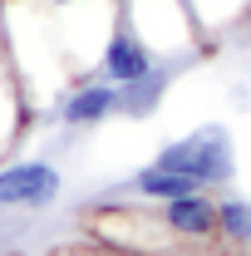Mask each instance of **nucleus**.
<instances>
[{
  "mask_svg": "<svg viewBox=\"0 0 251 256\" xmlns=\"http://www.w3.org/2000/svg\"><path fill=\"white\" fill-rule=\"evenodd\" d=\"M124 188L133 192V197H143V202H172V197H182V192H202L192 178L172 172V168H158V162H143Z\"/></svg>",
  "mask_w": 251,
  "mask_h": 256,
  "instance_id": "1a4fd4ad",
  "label": "nucleus"
},
{
  "mask_svg": "<svg viewBox=\"0 0 251 256\" xmlns=\"http://www.w3.org/2000/svg\"><path fill=\"white\" fill-rule=\"evenodd\" d=\"M158 226L172 242H212L217 236V197L212 192H182L172 202H158Z\"/></svg>",
  "mask_w": 251,
  "mask_h": 256,
  "instance_id": "423d86ee",
  "label": "nucleus"
},
{
  "mask_svg": "<svg viewBox=\"0 0 251 256\" xmlns=\"http://www.w3.org/2000/svg\"><path fill=\"white\" fill-rule=\"evenodd\" d=\"M25 124H30V98L20 89V74H15V60H10V40H5V25H0V153L15 148Z\"/></svg>",
  "mask_w": 251,
  "mask_h": 256,
  "instance_id": "6e6552de",
  "label": "nucleus"
},
{
  "mask_svg": "<svg viewBox=\"0 0 251 256\" xmlns=\"http://www.w3.org/2000/svg\"><path fill=\"white\" fill-rule=\"evenodd\" d=\"M50 10H64V5H84V0H44Z\"/></svg>",
  "mask_w": 251,
  "mask_h": 256,
  "instance_id": "9b49d317",
  "label": "nucleus"
},
{
  "mask_svg": "<svg viewBox=\"0 0 251 256\" xmlns=\"http://www.w3.org/2000/svg\"><path fill=\"white\" fill-rule=\"evenodd\" d=\"M133 256H143V252H133Z\"/></svg>",
  "mask_w": 251,
  "mask_h": 256,
  "instance_id": "f8f14e48",
  "label": "nucleus"
},
{
  "mask_svg": "<svg viewBox=\"0 0 251 256\" xmlns=\"http://www.w3.org/2000/svg\"><path fill=\"white\" fill-rule=\"evenodd\" d=\"M50 118L60 128H74V133L104 128L108 118H118V84H108L98 74H79V79H69L60 94H54Z\"/></svg>",
  "mask_w": 251,
  "mask_h": 256,
  "instance_id": "20e7f679",
  "label": "nucleus"
},
{
  "mask_svg": "<svg viewBox=\"0 0 251 256\" xmlns=\"http://www.w3.org/2000/svg\"><path fill=\"white\" fill-rule=\"evenodd\" d=\"M153 64H158V54L143 44V34L133 30V25L124 20V10H118L114 25H108V34H104V44H98L89 74H98V79H108V84L124 89V84H133V79H143Z\"/></svg>",
  "mask_w": 251,
  "mask_h": 256,
  "instance_id": "39448f33",
  "label": "nucleus"
},
{
  "mask_svg": "<svg viewBox=\"0 0 251 256\" xmlns=\"http://www.w3.org/2000/svg\"><path fill=\"white\" fill-rule=\"evenodd\" d=\"M217 236L236 252H251V197H242V192L217 197Z\"/></svg>",
  "mask_w": 251,
  "mask_h": 256,
  "instance_id": "9d476101",
  "label": "nucleus"
},
{
  "mask_svg": "<svg viewBox=\"0 0 251 256\" xmlns=\"http://www.w3.org/2000/svg\"><path fill=\"white\" fill-rule=\"evenodd\" d=\"M124 20L143 34L158 60H202V30L192 20L188 0H118Z\"/></svg>",
  "mask_w": 251,
  "mask_h": 256,
  "instance_id": "f03ea898",
  "label": "nucleus"
},
{
  "mask_svg": "<svg viewBox=\"0 0 251 256\" xmlns=\"http://www.w3.org/2000/svg\"><path fill=\"white\" fill-rule=\"evenodd\" d=\"M64 197V172L50 158H5L0 162V207L5 212H44Z\"/></svg>",
  "mask_w": 251,
  "mask_h": 256,
  "instance_id": "7ed1b4c3",
  "label": "nucleus"
},
{
  "mask_svg": "<svg viewBox=\"0 0 251 256\" xmlns=\"http://www.w3.org/2000/svg\"><path fill=\"white\" fill-rule=\"evenodd\" d=\"M188 64H192V60H158L143 79L124 84V89H118V118H128V124H148L158 108H162L168 89L178 84V74H182Z\"/></svg>",
  "mask_w": 251,
  "mask_h": 256,
  "instance_id": "0eeeda50",
  "label": "nucleus"
},
{
  "mask_svg": "<svg viewBox=\"0 0 251 256\" xmlns=\"http://www.w3.org/2000/svg\"><path fill=\"white\" fill-rule=\"evenodd\" d=\"M153 162L192 178L202 192H212V188H226L236 178V138H232L226 124H197L192 133L162 143L153 153Z\"/></svg>",
  "mask_w": 251,
  "mask_h": 256,
  "instance_id": "f257e3e1",
  "label": "nucleus"
}]
</instances>
